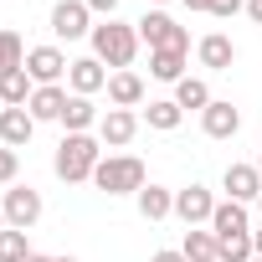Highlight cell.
Listing matches in <instances>:
<instances>
[{"mask_svg": "<svg viewBox=\"0 0 262 262\" xmlns=\"http://www.w3.org/2000/svg\"><path fill=\"white\" fill-rule=\"evenodd\" d=\"M98 160H103V139H93V134H67V139L57 144V160H52V170H57V180H67V185H82V180H93Z\"/></svg>", "mask_w": 262, "mask_h": 262, "instance_id": "cell-1", "label": "cell"}, {"mask_svg": "<svg viewBox=\"0 0 262 262\" xmlns=\"http://www.w3.org/2000/svg\"><path fill=\"white\" fill-rule=\"evenodd\" d=\"M93 57L103 62V67H113V72H128V62H134V52H139V26H123V21H103V26H93Z\"/></svg>", "mask_w": 262, "mask_h": 262, "instance_id": "cell-2", "label": "cell"}, {"mask_svg": "<svg viewBox=\"0 0 262 262\" xmlns=\"http://www.w3.org/2000/svg\"><path fill=\"white\" fill-rule=\"evenodd\" d=\"M93 185L108 195H139L144 190V160L139 155H108V160H98Z\"/></svg>", "mask_w": 262, "mask_h": 262, "instance_id": "cell-3", "label": "cell"}, {"mask_svg": "<svg viewBox=\"0 0 262 262\" xmlns=\"http://www.w3.org/2000/svg\"><path fill=\"white\" fill-rule=\"evenodd\" d=\"M134 26H139V41H149V52H190V31L165 11H144Z\"/></svg>", "mask_w": 262, "mask_h": 262, "instance_id": "cell-4", "label": "cell"}, {"mask_svg": "<svg viewBox=\"0 0 262 262\" xmlns=\"http://www.w3.org/2000/svg\"><path fill=\"white\" fill-rule=\"evenodd\" d=\"M0 211H6V226L31 231V226L41 221V190H31V185H11L6 201H0Z\"/></svg>", "mask_w": 262, "mask_h": 262, "instance_id": "cell-5", "label": "cell"}, {"mask_svg": "<svg viewBox=\"0 0 262 262\" xmlns=\"http://www.w3.org/2000/svg\"><path fill=\"white\" fill-rule=\"evenodd\" d=\"M52 36H62V41L93 36V11L82 6V0H57L52 6Z\"/></svg>", "mask_w": 262, "mask_h": 262, "instance_id": "cell-6", "label": "cell"}, {"mask_svg": "<svg viewBox=\"0 0 262 262\" xmlns=\"http://www.w3.org/2000/svg\"><path fill=\"white\" fill-rule=\"evenodd\" d=\"M67 52H57V47H31L26 52V72H31V82L36 88H52V82H62L67 77Z\"/></svg>", "mask_w": 262, "mask_h": 262, "instance_id": "cell-7", "label": "cell"}, {"mask_svg": "<svg viewBox=\"0 0 262 262\" xmlns=\"http://www.w3.org/2000/svg\"><path fill=\"white\" fill-rule=\"evenodd\" d=\"M134 134H139V113H134V108H108V113L98 118V139H103L108 149L134 144Z\"/></svg>", "mask_w": 262, "mask_h": 262, "instance_id": "cell-8", "label": "cell"}, {"mask_svg": "<svg viewBox=\"0 0 262 262\" xmlns=\"http://www.w3.org/2000/svg\"><path fill=\"white\" fill-rule=\"evenodd\" d=\"M175 216H180L185 226H201V221L216 216V195H211L206 185H185V190H175Z\"/></svg>", "mask_w": 262, "mask_h": 262, "instance_id": "cell-9", "label": "cell"}, {"mask_svg": "<svg viewBox=\"0 0 262 262\" xmlns=\"http://www.w3.org/2000/svg\"><path fill=\"white\" fill-rule=\"evenodd\" d=\"M108 77H113V72H103V62H98V57H77V62L67 67V88H72L77 98L103 93V88H108Z\"/></svg>", "mask_w": 262, "mask_h": 262, "instance_id": "cell-10", "label": "cell"}, {"mask_svg": "<svg viewBox=\"0 0 262 262\" xmlns=\"http://www.w3.org/2000/svg\"><path fill=\"white\" fill-rule=\"evenodd\" d=\"M221 185H226V201H242V206H252V201L262 195V170H257V165H226Z\"/></svg>", "mask_w": 262, "mask_h": 262, "instance_id": "cell-11", "label": "cell"}, {"mask_svg": "<svg viewBox=\"0 0 262 262\" xmlns=\"http://www.w3.org/2000/svg\"><path fill=\"white\" fill-rule=\"evenodd\" d=\"M31 134H36V118L26 108H0V144L6 149H26Z\"/></svg>", "mask_w": 262, "mask_h": 262, "instance_id": "cell-12", "label": "cell"}, {"mask_svg": "<svg viewBox=\"0 0 262 262\" xmlns=\"http://www.w3.org/2000/svg\"><path fill=\"white\" fill-rule=\"evenodd\" d=\"M67 88L62 82H52V88H36L31 93V103H26V113L36 118V123H62V108H67Z\"/></svg>", "mask_w": 262, "mask_h": 262, "instance_id": "cell-13", "label": "cell"}, {"mask_svg": "<svg viewBox=\"0 0 262 262\" xmlns=\"http://www.w3.org/2000/svg\"><path fill=\"white\" fill-rule=\"evenodd\" d=\"M201 128H206V139H236V128H242V113L221 98H211V108L201 113Z\"/></svg>", "mask_w": 262, "mask_h": 262, "instance_id": "cell-14", "label": "cell"}, {"mask_svg": "<svg viewBox=\"0 0 262 262\" xmlns=\"http://www.w3.org/2000/svg\"><path fill=\"white\" fill-rule=\"evenodd\" d=\"M31 93H36V82H31V72H26V67L0 72V108H26V103H31Z\"/></svg>", "mask_w": 262, "mask_h": 262, "instance_id": "cell-15", "label": "cell"}, {"mask_svg": "<svg viewBox=\"0 0 262 262\" xmlns=\"http://www.w3.org/2000/svg\"><path fill=\"white\" fill-rule=\"evenodd\" d=\"M195 57H201V67H211V72H226V67L236 62V47H231V36H221V31H211V36H201V47H195Z\"/></svg>", "mask_w": 262, "mask_h": 262, "instance_id": "cell-16", "label": "cell"}, {"mask_svg": "<svg viewBox=\"0 0 262 262\" xmlns=\"http://www.w3.org/2000/svg\"><path fill=\"white\" fill-rule=\"evenodd\" d=\"M108 103L113 108H139L144 103V77L139 72H113L108 77Z\"/></svg>", "mask_w": 262, "mask_h": 262, "instance_id": "cell-17", "label": "cell"}, {"mask_svg": "<svg viewBox=\"0 0 262 262\" xmlns=\"http://www.w3.org/2000/svg\"><path fill=\"white\" fill-rule=\"evenodd\" d=\"M211 231H216V236H236V231H252V216H247V206H242V201H216Z\"/></svg>", "mask_w": 262, "mask_h": 262, "instance_id": "cell-18", "label": "cell"}, {"mask_svg": "<svg viewBox=\"0 0 262 262\" xmlns=\"http://www.w3.org/2000/svg\"><path fill=\"white\" fill-rule=\"evenodd\" d=\"M134 201H139V216H144V221H165V216H175V190H165V185H144Z\"/></svg>", "mask_w": 262, "mask_h": 262, "instance_id": "cell-19", "label": "cell"}, {"mask_svg": "<svg viewBox=\"0 0 262 262\" xmlns=\"http://www.w3.org/2000/svg\"><path fill=\"white\" fill-rule=\"evenodd\" d=\"M175 103H180L185 113H206V108H211V88H206V77H180V82H175Z\"/></svg>", "mask_w": 262, "mask_h": 262, "instance_id": "cell-20", "label": "cell"}, {"mask_svg": "<svg viewBox=\"0 0 262 262\" xmlns=\"http://www.w3.org/2000/svg\"><path fill=\"white\" fill-rule=\"evenodd\" d=\"M62 123H67V134H88V128L98 123V108H93V98H67V108H62Z\"/></svg>", "mask_w": 262, "mask_h": 262, "instance_id": "cell-21", "label": "cell"}, {"mask_svg": "<svg viewBox=\"0 0 262 262\" xmlns=\"http://www.w3.org/2000/svg\"><path fill=\"white\" fill-rule=\"evenodd\" d=\"M180 118H185V108H180L175 98H155V103L144 108V123H149V128H160V134L180 128Z\"/></svg>", "mask_w": 262, "mask_h": 262, "instance_id": "cell-22", "label": "cell"}, {"mask_svg": "<svg viewBox=\"0 0 262 262\" xmlns=\"http://www.w3.org/2000/svg\"><path fill=\"white\" fill-rule=\"evenodd\" d=\"M185 262H216V231H201V226H185V242H180Z\"/></svg>", "mask_w": 262, "mask_h": 262, "instance_id": "cell-23", "label": "cell"}, {"mask_svg": "<svg viewBox=\"0 0 262 262\" xmlns=\"http://www.w3.org/2000/svg\"><path fill=\"white\" fill-rule=\"evenodd\" d=\"M149 77L180 82V77H185V52H149Z\"/></svg>", "mask_w": 262, "mask_h": 262, "instance_id": "cell-24", "label": "cell"}, {"mask_svg": "<svg viewBox=\"0 0 262 262\" xmlns=\"http://www.w3.org/2000/svg\"><path fill=\"white\" fill-rule=\"evenodd\" d=\"M252 231H236V236H216V262H252Z\"/></svg>", "mask_w": 262, "mask_h": 262, "instance_id": "cell-25", "label": "cell"}, {"mask_svg": "<svg viewBox=\"0 0 262 262\" xmlns=\"http://www.w3.org/2000/svg\"><path fill=\"white\" fill-rule=\"evenodd\" d=\"M26 257H31V247H26V231L6 226V231H0V262H26Z\"/></svg>", "mask_w": 262, "mask_h": 262, "instance_id": "cell-26", "label": "cell"}, {"mask_svg": "<svg viewBox=\"0 0 262 262\" xmlns=\"http://www.w3.org/2000/svg\"><path fill=\"white\" fill-rule=\"evenodd\" d=\"M11 67H26V47L16 31H0V72H11Z\"/></svg>", "mask_w": 262, "mask_h": 262, "instance_id": "cell-27", "label": "cell"}, {"mask_svg": "<svg viewBox=\"0 0 262 262\" xmlns=\"http://www.w3.org/2000/svg\"><path fill=\"white\" fill-rule=\"evenodd\" d=\"M16 170H21V155L0 144V185H11V180H16Z\"/></svg>", "mask_w": 262, "mask_h": 262, "instance_id": "cell-28", "label": "cell"}, {"mask_svg": "<svg viewBox=\"0 0 262 262\" xmlns=\"http://www.w3.org/2000/svg\"><path fill=\"white\" fill-rule=\"evenodd\" d=\"M236 11H247V0H211V16H221V21H231Z\"/></svg>", "mask_w": 262, "mask_h": 262, "instance_id": "cell-29", "label": "cell"}, {"mask_svg": "<svg viewBox=\"0 0 262 262\" xmlns=\"http://www.w3.org/2000/svg\"><path fill=\"white\" fill-rule=\"evenodd\" d=\"M82 6H88V11H98V16H108V21H113V11H118V0H82Z\"/></svg>", "mask_w": 262, "mask_h": 262, "instance_id": "cell-30", "label": "cell"}, {"mask_svg": "<svg viewBox=\"0 0 262 262\" xmlns=\"http://www.w3.org/2000/svg\"><path fill=\"white\" fill-rule=\"evenodd\" d=\"M149 262H185V252H155Z\"/></svg>", "mask_w": 262, "mask_h": 262, "instance_id": "cell-31", "label": "cell"}, {"mask_svg": "<svg viewBox=\"0 0 262 262\" xmlns=\"http://www.w3.org/2000/svg\"><path fill=\"white\" fill-rule=\"evenodd\" d=\"M247 16H252V21L262 26V0H247Z\"/></svg>", "mask_w": 262, "mask_h": 262, "instance_id": "cell-32", "label": "cell"}, {"mask_svg": "<svg viewBox=\"0 0 262 262\" xmlns=\"http://www.w3.org/2000/svg\"><path fill=\"white\" fill-rule=\"evenodd\" d=\"M26 262H77V257H41V252H31Z\"/></svg>", "mask_w": 262, "mask_h": 262, "instance_id": "cell-33", "label": "cell"}, {"mask_svg": "<svg viewBox=\"0 0 262 262\" xmlns=\"http://www.w3.org/2000/svg\"><path fill=\"white\" fill-rule=\"evenodd\" d=\"M185 11H211V0H185Z\"/></svg>", "mask_w": 262, "mask_h": 262, "instance_id": "cell-34", "label": "cell"}, {"mask_svg": "<svg viewBox=\"0 0 262 262\" xmlns=\"http://www.w3.org/2000/svg\"><path fill=\"white\" fill-rule=\"evenodd\" d=\"M252 252H257V257H262V231H252Z\"/></svg>", "mask_w": 262, "mask_h": 262, "instance_id": "cell-35", "label": "cell"}, {"mask_svg": "<svg viewBox=\"0 0 262 262\" xmlns=\"http://www.w3.org/2000/svg\"><path fill=\"white\" fill-rule=\"evenodd\" d=\"M0 231H6V211H0Z\"/></svg>", "mask_w": 262, "mask_h": 262, "instance_id": "cell-36", "label": "cell"}, {"mask_svg": "<svg viewBox=\"0 0 262 262\" xmlns=\"http://www.w3.org/2000/svg\"><path fill=\"white\" fill-rule=\"evenodd\" d=\"M257 211H262V195H257Z\"/></svg>", "mask_w": 262, "mask_h": 262, "instance_id": "cell-37", "label": "cell"}, {"mask_svg": "<svg viewBox=\"0 0 262 262\" xmlns=\"http://www.w3.org/2000/svg\"><path fill=\"white\" fill-rule=\"evenodd\" d=\"M257 170H262V155H257Z\"/></svg>", "mask_w": 262, "mask_h": 262, "instance_id": "cell-38", "label": "cell"}, {"mask_svg": "<svg viewBox=\"0 0 262 262\" xmlns=\"http://www.w3.org/2000/svg\"><path fill=\"white\" fill-rule=\"evenodd\" d=\"M252 262H262V257H252Z\"/></svg>", "mask_w": 262, "mask_h": 262, "instance_id": "cell-39", "label": "cell"}, {"mask_svg": "<svg viewBox=\"0 0 262 262\" xmlns=\"http://www.w3.org/2000/svg\"><path fill=\"white\" fill-rule=\"evenodd\" d=\"M155 6H160V0H155Z\"/></svg>", "mask_w": 262, "mask_h": 262, "instance_id": "cell-40", "label": "cell"}]
</instances>
